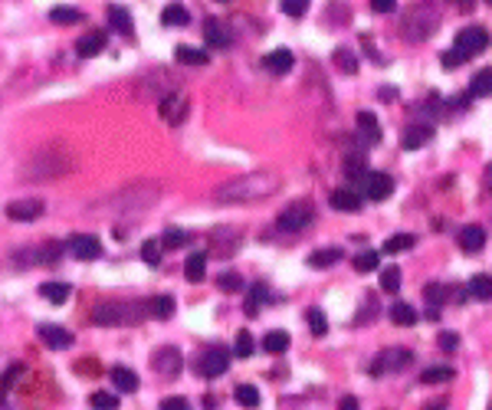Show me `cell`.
Masks as SVG:
<instances>
[{"label":"cell","instance_id":"34","mask_svg":"<svg viewBox=\"0 0 492 410\" xmlns=\"http://www.w3.org/2000/svg\"><path fill=\"white\" fill-rule=\"evenodd\" d=\"M423 298H427V305L440 309L443 302H450V298H453V292H450L446 286H440V283H430V286H423Z\"/></svg>","mask_w":492,"mask_h":410},{"label":"cell","instance_id":"32","mask_svg":"<svg viewBox=\"0 0 492 410\" xmlns=\"http://www.w3.org/2000/svg\"><path fill=\"white\" fill-rule=\"evenodd\" d=\"M161 24L164 26H188L190 24V10L181 7V3H167L161 13Z\"/></svg>","mask_w":492,"mask_h":410},{"label":"cell","instance_id":"37","mask_svg":"<svg viewBox=\"0 0 492 410\" xmlns=\"http://www.w3.org/2000/svg\"><path fill=\"white\" fill-rule=\"evenodd\" d=\"M233 398H237V404H240V407H246V410L259 407V391H256L253 384H240L237 391H233Z\"/></svg>","mask_w":492,"mask_h":410},{"label":"cell","instance_id":"24","mask_svg":"<svg viewBox=\"0 0 492 410\" xmlns=\"http://www.w3.org/2000/svg\"><path fill=\"white\" fill-rule=\"evenodd\" d=\"M345 177H348V187H361L367 177V164L361 154H352L348 161H345Z\"/></svg>","mask_w":492,"mask_h":410},{"label":"cell","instance_id":"26","mask_svg":"<svg viewBox=\"0 0 492 410\" xmlns=\"http://www.w3.org/2000/svg\"><path fill=\"white\" fill-rule=\"evenodd\" d=\"M289 345H292V338L282 328H273V332L263 335V351H269V355H282V351H289Z\"/></svg>","mask_w":492,"mask_h":410},{"label":"cell","instance_id":"17","mask_svg":"<svg viewBox=\"0 0 492 410\" xmlns=\"http://www.w3.org/2000/svg\"><path fill=\"white\" fill-rule=\"evenodd\" d=\"M203 39H207V46H210V50H227L230 46L227 24H220V20H207V24H203Z\"/></svg>","mask_w":492,"mask_h":410},{"label":"cell","instance_id":"25","mask_svg":"<svg viewBox=\"0 0 492 410\" xmlns=\"http://www.w3.org/2000/svg\"><path fill=\"white\" fill-rule=\"evenodd\" d=\"M345 260V253L338 247H325V249H316L312 256H309V266L312 269H328V266H335V262Z\"/></svg>","mask_w":492,"mask_h":410},{"label":"cell","instance_id":"61","mask_svg":"<svg viewBox=\"0 0 492 410\" xmlns=\"http://www.w3.org/2000/svg\"><path fill=\"white\" fill-rule=\"evenodd\" d=\"M217 3H227V0H217Z\"/></svg>","mask_w":492,"mask_h":410},{"label":"cell","instance_id":"50","mask_svg":"<svg viewBox=\"0 0 492 410\" xmlns=\"http://www.w3.org/2000/svg\"><path fill=\"white\" fill-rule=\"evenodd\" d=\"M20 374H24V364H10L7 371L0 374V404H3V394L10 391V387H13V381H17Z\"/></svg>","mask_w":492,"mask_h":410},{"label":"cell","instance_id":"49","mask_svg":"<svg viewBox=\"0 0 492 410\" xmlns=\"http://www.w3.org/2000/svg\"><path fill=\"white\" fill-rule=\"evenodd\" d=\"M217 289H224V292H243V276L237 273H220L217 276Z\"/></svg>","mask_w":492,"mask_h":410},{"label":"cell","instance_id":"16","mask_svg":"<svg viewBox=\"0 0 492 410\" xmlns=\"http://www.w3.org/2000/svg\"><path fill=\"white\" fill-rule=\"evenodd\" d=\"M331 207L341 213H358L361 211V194L354 187H338V190H331Z\"/></svg>","mask_w":492,"mask_h":410},{"label":"cell","instance_id":"12","mask_svg":"<svg viewBox=\"0 0 492 410\" xmlns=\"http://www.w3.org/2000/svg\"><path fill=\"white\" fill-rule=\"evenodd\" d=\"M43 200H13V204H7V217L10 220H17V224H33V220H39L43 217Z\"/></svg>","mask_w":492,"mask_h":410},{"label":"cell","instance_id":"1","mask_svg":"<svg viewBox=\"0 0 492 410\" xmlns=\"http://www.w3.org/2000/svg\"><path fill=\"white\" fill-rule=\"evenodd\" d=\"M279 177L276 175H266V171H253V175L233 177L227 184H220L214 190V197L220 204H250V200H263L269 194H276Z\"/></svg>","mask_w":492,"mask_h":410},{"label":"cell","instance_id":"53","mask_svg":"<svg viewBox=\"0 0 492 410\" xmlns=\"http://www.w3.org/2000/svg\"><path fill=\"white\" fill-rule=\"evenodd\" d=\"M437 341H440L443 351H456V348H459V335H456V332H440V338H437Z\"/></svg>","mask_w":492,"mask_h":410},{"label":"cell","instance_id":"27","mask_svg":"<svg viewBox=\"0 0 492 410\" xmlns=\"http://www.w3.org/2000/svg\"><path fill=\"white\" fill-rule=\"evenodd\" d=\"M358 128H361V138L367 145H378L381 141V122L371 112H358Z\"/></svg>","mask_w":492,"mask_h":410},{"label":"cell","instance_id":"38","mask_svg":"<svg viewBox=\"0 0 492 410\" xmlns=\"http://www.w3.org/2000/svg\"><path fill=\"white\" fill-rule=\"evenodd\" d=\"M391 322L394 325H404V328H410V325H417V312L407 305V302H397V305H391Z\"/></svg>","mask_w":492,"mask_h":410},{"label":"cell","instance_id":"45","mask_svg":"<svg viewBox=\"0 0 492 410\" xmlns=\"http://www.w3.org/2000/svg\"><path fill=\"white\" fill-rule=\"evenodd\" d=\"M89 407L92 410H118V394H109V391H95L89 398Z\"/></svg>","mask_w":492,"mask_h":410},{"label":"cell","instance_id":"7","mask_svg":"<svg viewBox=\"0 0 492 410\" xmlns=\"http://www.w3.org/2000/svg\"><path fill=\"white\" fill-rule=\"evenodd\" d=\"M152 368L161 374V377L174 381L177 374H181V368H184V358H181V351H177L174 345H164V348H158L152 355Z\"/></svg>","mask_w":492,"mask_h":410},{"label":"cell","instance_id":"48","mask_svg":"<svg viewBox=\"0 0 492 410\" xmlns=\"http://www.w3.org/2000/svg\"><path fill=\"white\" fill-rule=\"evenodd\" d=\"M469 56L463 50H456V46H450V50H443V56H440V66L443 69H459L463 62H466Z\"/></svg>","mask_w":492,"mask_h":410},{"label":"cell","instance_id":"40","mask_svg":"<svg viewBox=\"0 0 492 410\" xmlns=\"http://www.w3.org/2000/svg\"><path fill=\"white\" fill-rule=\"evenodd\" d=\"M161 240H145V243H141V260L148 262V266H152V269H158V266H161Z\"/></svg>","mask_w":492,"mask_h":410},{"label":"cell","instance_id":"52","mask_svg":"<svg viewBox=\"0 0 492 410\" xmlns=\"http://www.w3.org/2000/svg\"><path fill=\"white\" fill-rule=\"evenodd\" d=\"M282 13L299 20V17H305V13H309V0H282Z\"/></svg>","mask_w":492,"mask_h":410},{"label":"cell","instance_id":"15","mask_svg":"<svg viewBox=\"0 0 492 410\" xmlns=\"http://www.w3.org/2000/svg\"><path fill=\"white\" fill-rule=\"evenodd\" d=\"M433 141V125H410L404 135H401V148L404 151H417Z\"/></svg>","mask_w":492,"mask_h":410},{"label":"cell","instance_id":"36","mask_svg":"<svg viewBox=\"0 0 492 410\" xmlns=\"http://www.w3.org/2000/svg\"><path fill=\"white\" fill-rule=\"evenodd\" d=\"M453 368H446V364H437V368H427V371L420 374V381L423 384H446V381H453Z\"/></svg>","mask_w":492,"mask_h":410},{"label":"cell","instance_id":"30","mask_svg":"<svg viewBox=\"0 0 492 410\" xmlns=\"http://www.w3.org/2000/svg\"><path fill=\"white\" fill-rule=\"evenodd\" d=\"M492 92V69H480V73L469 79V99H480V96H489Z\"/></svg>","mask_w":492,"mask_h":410},{"label":"cell","instance_id":"42","mask_svg":"<svg viewBox=\"0 0 492 410\" xmlns=\"http://www.w3.org/2000/svg\"><path fill=\"white\" fill-rule=\"evenodd\" d=\"M417 247V236L414 233H397L384 243V253H407V249Z\"/></svg>","mask_w":492,"mask_h":410},{"label":"cell","instance_id":"31","mask_svg":"<svg viewBox=\"0 0 492 410\" xmlns=\"http://www.w3.org/2000/svg\"><path fill=\"white\" fill-rule=\"evenodd\" d=\"M469 298H480V302H492V276H473L469 279Z\"/></svg>","mask_w":492,"mask_h":410},{"label":"cell","instance_id":"60","mask_svg":"<svg viewBox=\"0 0 492 410\" xmlns=\"http://www.w3.org/2000/svg\"><path fill=\"white\" fill-rule=\"evenodd\" d=\"M456 3H469V0H456Z\"/></svg>","mask_w":492,"mask_h":410},{"label":"cell","instance_id":"62","mask_svg":"<svg viewBox=\"0 0 492 410\" xmlns=\"http://www.w3.org/2000/svg\"><path fill=\"white\" fill-rule=\"evenodd\" d=\"M489 3H492V0H489Z\"/></svg>","mask_w":492,"mask_h":410},{"label":"cell","instance_id":"14","mask_svg":"<svg viewBox=\"0 0 492 410\" xmlns=\"http://www.w3.org/2000/svg\"><path fill=\"white\" fill-rule=\"evenodd\" d=\"M39 341H46V348L66 351L73 348V332H66L60 325H39Z\"/></svg>","mask_w":492,"mask_h":410},{"label":"cell","instance_id":"28","mask_svg":"<svg viewBox=\"0 0 492 410\" xmlns=\"http://www.w3.org/2000/svg\"><path fill=\"white\" fill-rule=\"evenodd\" d=\"M109 26H112L115 33H122V37H131V13L125 7H109Z\"/></svg>","mask_w":492,"mask_h":410},{"label":"cell","instance_id":"21","mask_svg":"<svg viewBox=\"0 0 492 410\" xmlns=\"http://www.w3.org/2000/svg\"><path fill=\"white\" fill-rule=\"evenodd\" d=\"M486 247V230H482V226H463V230H459V249H463V253H480V249Z\"/></svg>","mask_w":492,"mask_h":410},{"label":"cell","instance_id":"20","mask_svg":"<svg viewBox=\"0 0 492 410\" xmlns=\"http://www.w3.org/2000/svg\"><path fill=\"white\" fill-rule=\"evenodd\" d=\"M102 50H105V33H102V30H89L86 37L76 39V53L82 56V60H89V56H99Z\"/></svg>","mask_w":492,"mask_h":410},{"label":"cell","instance_id":"10","mask_svg":"<svg viewBox=\"0 0 492 410\" xmlns=\"http://www.w3.org/2000/svg\"><path fill=\"white\" fill-rule=\"evenodd\" d=\"M361 190H365V197L374 200V204H378V200H388L394 194V177L384 175V171H367Z\"/></svg>","mask_w":492,"mask_h":410},{"label":"cell","instance_id":"59","mask_svg":"<svg viewBox=\"0 0 492 410\" xmlns=\"http://www.w3.org/2000/svg\"><path fill=\"white\" fill-rule=\"evenodd\" d=\"M427 410H443V404H430V407Z\"/></svg>","mask_w":492,"mask_h":410},{"label":"cell","instance_id":"39","mask_svg":"<svg viewBox=\"0 0 492 410\" xmlns=\"http://www.w3.org/2000/svg\"><path fill=\"white\" fill-rule=\"evenodd\" d=\"M331 60H335V66H338L341 73H358V56H354V50H348V46H338Z\"/></svg>","mask_w":492,"mask_h":410},{"label":"cell","instance_id":"4","mask_svg":"<svg viewBox=\"0 0 492 410\" xmlns=\"http://www.w3.org/2000/svg\"><path fill=\"white\" fill-rule=\"evenodd\" d=\"M316 220V211H312V204H305V200H299V204H289L286 211L279 213L276 226L282 230V233H302L305 226Z\"/></svg>","mask_w":492,"mask_h":410},{"label":"cell","instance_id":"44","mask_svg":"<svg viewBox=\"0 0 492 410\" xmlns=\"http://www.w3.org/2000/svg\"><path fill=\"white\" fill-rule=\"evenodd\" d=\"M305 319H309V332H312L316 338L328 335V319H325V312L322 309H309L305 312Z\"/></svg>","mask_w":492,"mask_h":410},{"label":"cell","instance_id":"57","mask_svg":"<svg viewBox=\"0 0 492 410\" xmlns=\"http://www.w3.org/2000/svg\"><path fill=\"white\" fill-rule=\"evenodd\" d=\"M427 319H430V322H440V309H433V305H430V309H427Z\"/></svg>","mask_w":492,"mask_h":410},{"label":"cell","instance_id":"11","mask_svg":"<svg viewBox=\"0 0 492 410\" xmlns=\"http://www.w3.org/2000/svg\"><path fill=\"white\" fill-rule=\"evenodd\" d=\"M24 256L33 262V266H56V262L63 260V243L50 240V243H39V247L26 249ZM30 262H26V266H30Z\"/></svg>","mask_w":492,"mask_h":410},{"label":"cell","instance_id":"13","mask_svg":"<svg viewBox=\"0 0 492 410\" xmlns=\"http://www.w3.org/2000/svg\"><path fill=\"white\" fill-rule=\"evenodd\" d=\"M69 253H73L76 260H99V256H102L99 236H92V233H76L73 240H69Z\"/></svg>","mask_w":492,"mask_h":410},{"label":"cell","instance_id":"19","mask_svg":"<svg viewBox=\"0 0 492 410\" xmlns=\"http://www.w3.org/2000/svg\"><path fill=\"white\" fill-rule=\"evenodd\" d=\"M266 69L273 75H286L295 66V56H292V50H286V46H279V50H273L269 56H266Z\"/></svg>","mask_w":492,"mask_h":410},{"label":"cell","instance_id":"8","mask_svg":"<svg viewBox=\"0 0 492 410\" xmlns=\"http://www.w3.org/2000/svg\"><path fill=\"white\" fill-rule=\"evenodd\" d=\"M158 112H161V118L167 125H181L190 112V99L184 92H167L161 99V105H158Z\"/></svg>","mask_w":492,"mask_h":410},{"label":"cell","instance_id":"58","mask_svg":"<svg viewBox=\"0 0 492 410\" xmlns=\"http://www.w3.org/2000/svg\"><path fill=\"white\" fill-rule=\"evenodd\" d=\"M486 187H489V190H492V164H489V168H486Z\"/></svg>","mask_w":492,"mask_h":410},{"label":"cell","instance_id":"23","mask_svg":"<svg viewBox=\"0 0 492 410\" xmlns=\"http://www.w3.org/2000/svg\"><path fill=\"white\" fill-rule=\"evenodd\" d=\"M174 60L181 62V66H207L210 62V53L197 50V46H188V43H181L174 50Z\"/></svg>","mask_w":492,"mask_h":410},{"label":"cell","instance_id":"6","mask_svg":"<svg viewBox=\"0 0 492 410\" xmlns=\"http://www.w3.org/2000/svg\"><path fill=\"white\" fill-rule=\"evenodd\" d=\"M407 364H414V351L410 348H388V351H381L378 358L371 361V368H367V371L374 374V377H381V374L404 371Z\"/></svg>","mask_w":492,"mask_h":410},{"label":"cell","instance_id":"56","mask_svg":"<svg viewBox=\"0 0 492 410\" xmlns=\"http://www.w3.org/2000/svg\"><path fill=\"white\" fill-rule=\"evenodd\" d=\"M338 410H361V407H358V400H354V398H345L338 404Z\"/></svg>","mask_w":492,"mask_h":410},{"label":"cell","instance_id":"33","mask_svg":"<svg viewBox=\"0 0 492 410\" xmlns=\"http://www.w3.org/2000/svg\"><path fill=\"white\" fill-rule=\"evenodd\" d=\"M39 296L46 298V302H53V305H63L66 298H69V286H66V283H43V286H39Z\"/></svg>","mask_w":492,"mask_h":410},{"label":"cell","instance_id":"55","mask_svg":"<svg viewBox=\"0 0 492 410\" xmlns=\"http://www.w3.org/2000/svg\"><path fill=\"white\" fill-rule=\"evenodd\" d=\"M371 10L374 13H394L397 10V0H371Z\"/></svg>","mask_w":492,"mask_h":410},{"label":"cell","instance_id":"18","mask_svg":"<svg viewBox=\"0 0 492 410\" xmlns=\"http://www.w3.org/2000/svg\"><path fill=\"white\" fill-rule=\"evenodd\" d=\"M112 384L118 394H131V391H138V374L131 371V368H125V364H112Z\"/></svg>","mask_w":492,"mask_h":410},{"label":"cell","instance_id":"5","mask_svg":"<svg viewBox=\"0 0 492 410\" xmlns=\"http://www.w3.org/2000/svg\"><path fill=\"white\" fill-rule=\"evenodd\" d=\"M197 374L201 377H220V374L230 371V351L224 345H210V348L201 351V358H197Z\"/></svg>","mask_w":492,"mask_h":410},{"label":"cell","instance_id":"2","mask_svg":"<svg viewBox=\"0 0 492 410\" xmlns=\"http://www.w3.org/2000/svg\"><path fill=\"white\" fill-rule=\"evenodd\" d=\"M145 315V302H99L92 309V322L99 328H115V325H135Z\"/></svg>","mask_w":492,"mask_h":410},{"label":"cell","instance_id":"3","mask_svg":"<svg viewBox=\"0 0 492 410\" xmlns=\"http://www.w3.org/2000/svg\"><path fill=\"white\" fill-rule=\"evenodd\" d=\"M437 26H440V13H437V7H430V3H414V7L404 13L401 30H404L407 39L420 43V39L433 37V33H437Z\"/></svg>","mask_w":492,"mask_h":410},{"label":"cell","instance_id":"54","mask_svg":"<svg viewBox=\"0 0 492 410\" xmlns=\"http://www.w3.org/2000/svg\"><path fill=\"white\" fill-rule=\"evenodd\" d=\"M161 410H190V404L184 398H164L161 400Z\"/></svg>","mask_w":492,"mask_h":410},{"label":"cell","instance_id":"43","mask_svg":"<svg viewBox=\"0 0 492 410\" xmlns=\"http://www.w3.org/2000/svg\"><path fill=\"white\" fill-rule=\"evenodd\" d=\"M381 289L384 292H401V266H384L381 269Z\"/></svg>","mask_w":492,"mask_h":410},{"label":"cell","instance_id":"9","mask_svg":"<svg viewBox=\"0 0 492 410\" xmlns=\"http://www.w3.org/2000/svg\"><path fill=\"white\" fill-rule=\"evenodd\" d=\"M456 50H463L466 56H473V53H482L486 46H489V33H486V26H463L459 33H456Z\"/></svg>","mask_w":492,"mask_h":410},{"label":"cell","instance_id":"35","mask_svg":"<svg viewBox=\"0 0 492 410\" xmlns=\"http://www.w3.org/2000/svg\"><path fill=\"white\" fill-rule=\"evenodd\" d=\"M378 266H381L378 249H361V253L354 256V269H358V273H374Z\"/></svg>","mask_w":492,"mask_h":410},{"label":"cell","instance_id":"41","mask_svg":"<svg viewBox=\"0 0 492 410\" xmlns=\"http://www.w3.org/2000/svg\"><path fill=\"white\" fill-rule=\"evenodd\" d=\"M243 292L250 296V298H246V309H250V315L259 309L263 302H269V298H273V296H269V289H266L263 283H256V286H250V289H243Z\"/></svg>","mask_w":492,"mask_h":410},{"label":"cell","instance_id":"22","mask_svg":"<svg viewBox=\"0 0 492 410\" xmlns=\"http://www.w3.org/2000/svg\"><path fill=\"white\" fill-rule=\"evenodd\" d=\"M145 315H152V319H171L174 315V298L171 296H152L145 298Z\"/></svg>","mask_w":492,"mask_h":410},{"label":"cell","instance_id":"29","mask_svg":"<svg viewBox=\"0 0 492 410\" xmlns=\"http://www.w3.org/2000/svg\"><path fill=\"white\" fill-rule=\"evenodd\" d=\"M184 276H188V283H201L207 276V253H190L184 262Z\"/></svg>","mask_w":492,"mask_h":410},{"label":"cell","instance_id":"51","mask_svg":"<svg viewBox=\"0 0 492 410\" xmlns=\"http://www.w3.org/2000/svg\"><path fill=\"white\" fill-rule=\"evenodd\" d=\"M253 351H256V345H253V335H250V332H240V335H237V341H233V355H237V358H250Z\"/></svg>","mask_w":492,"mask_h":410},{"label":"cell","instance_id":"47","mask_svg":"<svg viewBox=\"0 0 492 410\" xmlns=\"http://www.w3.org/2000/svg\"><path fill=\"white\" fill-rule=\"evenodd\" d=\"M50 20L53 24H79V20H82V13H79L76 7H53Z\"/></svg>","mask_w":492,"mask_h":410},{"label":"cell","instance_id":"46","mask_svg":"<svg viewBox=\"0 0 492 410\" xmlns=\"http://www.w3.org/2000/svg\"><path fill=\"white\" fill-rule=\"evenodd\" d=\"M190 243V233H184V230H164V236H161V247L164 249H177V247H188Z\"/></svg>","mask_w":492,"mask_h":410}]
</instances>
